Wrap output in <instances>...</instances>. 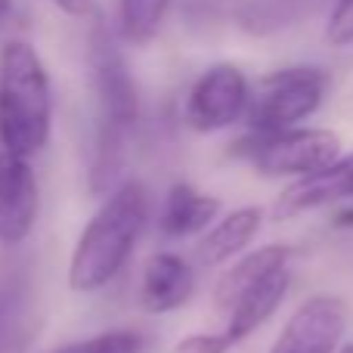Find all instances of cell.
Masks as SVG:
<instances>
[{
	"instance_id": "obj_19",
	"label": "cell",
	"mask_w": 353,
	"mask_h": 353,
	"mask_svg": "<svg viewBox=\"0 0 353 353\" xmlns=\"http://www.w3.org/2000/svg\"><path fill=\"white\" fill-rule=\"evenodd\" d=\"M325 41L332 47H353V0H335L325 22Z\"/></svg>"
},
{
	"instance_id": "obj_1",
	"label": "cell",
	"mask_w": 353,
	"mask_h": 353,
	"mask_svg": "<svg viewBox=\"0 0 353 353\" xmlns=\"http://www.w3.org/2000/svg\"><path fill=\"white\" fill-rule=\"evenodd\" d=\"M149 220V195L140 180L115 183L105 201L84 223L68 261V288L78 294L103 292L124 270Z\"/></svg>"
},
{
	"instance_id": "obj_14",
	"label": "cell",
	"mask_w": 353,
	"mask_h": 353,
	"mask_svg": "<svg viewBox=\"0 0 353 353\" xmlns=\"http://www.w3.org/2000/svg\"><path fill=\"white\" fill-rule=\"evenodd\" d=\"M220 201L214 195H205L192 183H174L165 195V205L159 214L161 239H189L201 236L217 223Z\"/></svg>"
},
{
	"instance_id": "obj_11",
	"label": "cell",
	"mask_w": 353,
	"mask_h": 353,
	"mask_svg": "<svg viewBox=\"0 0 353 353\" xmlns=\"http://www.w3.org/2000/svg\"><path fill=\"white\" fill-rule=\"evenodd\" d=\"M195 294V267L174 251H159L146 261L140 282V307L152 316L174 313Z\"/></svg>"
},
{
	"instance_id": "obj_10",
	"label": "cell",
	"mask_w": 353,
	"mask_h": 353,
	"mask_svg": "<svg viewBox=\"0 0 353 353\" xmlns=\"http://www.w3.org/2000/svg\"><path fill=\"white\" fill-rule=\"evenodd\" d=\"M350 199H353V152L338 155L323 171L288 183L273 205V217L292 220L298 214L316 211V208H325V205H338V201H350Z\"/></svg>"
},
{
	"instance_id": "obj_12",
	"label": "cell",
	"mask_w": 353,
	"mask_h": 353,
	"mask_svg": "<svg viewBox=\"0 0 353 353\" xmlns=\"http://www.w3.org/2000/svg\"><path fill=\"white\" fill-rule=\"evenodd\" d=\"M292 257H294V248L285 242H270V245H261V248L248 251V254H242L232 267L223 270V276H220L217 285H214V307L230 313V307L236 304L251 285H257L261 279L285 270L288 263H292Z\"/></svg>"
},
{
	"instance_id": "obj_9",
	"label": "cell",
	"mask_w": 353,
	"mask_h": 353,
	"mask_svg": "<svg viewBox=\"0 0 353 353\" xmlns=\"http://www.w3.org/2000/svg\"><path fill=\"white\" fill-rule=\"evenodd\" d=\"M41 211V189L25 155L0 149V248H19Z\"/></svg>"
},
{
	"instance_id": "obj_4",
	"label": "cell",
	"mask_w": 353,
	"mask_h": 353,
	"mask_svg": "<svg viewBox=\"0 0 353 353\" xmlns=\"http://www.w3.org/2000/svg\"><path fill=\"white\" fill-rule=\"evenodd\" d=\"M329 90V74L316 65H292L267 74L251 93L248 121L251 130L273 134V130L301 128L307 118L319 112Z\"/></svg>"
},
{
	"instance_id": "obj_7",
	"label": "cell",
	"mask_w": 353,
	"mask_h": 353,
	"mask_svg": "<svg viewBox=\"0 0 353 353\" xmlns=\"http://www.w3.org/2000/svg\"><path fill=\"white\" fill-rule=\"evenodd\" d=\"M350 310L338 294H310L294 307L267 353H338Z\"/></svg>"
},
{
	"instance_id": "obj_24",
	"label": "cell",
	"mask_w": 353,
	"mask_h": 353,
	"mask_svg": "<svg viewBox=\"0 0 353 353\" xmlns=\"http://www.w3.org/2000/svg\"><path fill=\"white\" fill-rule=\"evenodd\" d=\"M338 353H353V341H344V344H341V350H338Z\"/></svg>"
},
{
	"instance_id": "obj_23",
	"label": "cell",
	"mask_w": 353,
	"mask_h": 353,
	"mask_svg": "<svg viewBox=\"0 0 353 353\" xmlns=\"http://www.w3.org/2000/svg\"><path fill=\"white\" fill-rule=\"evenodd\" d=\"M335 223H338V226H353V208H347V211H341V214H338V217H335Z\"/></svg>"
},
{
	"instance_id": "obj_3",
	"label": "cell",
	"mask_w": 353,
	"mask_h": 353,
	"mask_svg": "<svg viewBox=\"0 0 353 353\" xmlns=\"http://www.w3.org/2000/svg\"><path fill=\"white\" fill-rule=\"evenodd\" d=\"M236 152L245 161L257 168L267 176H301L323 171L325 165L341 155V137L325 128H288L261 134L248 130V137L236 143Z\"/></svg>"
},
{
	"instance_id": "obj_17",
	"label": "cell",
	"mask_w": 353,
	"mask_h": 353,
	"mask_svg": "<svg viewBox=\"0 0 353 353\" xmlns=\"http://www.w3.org/2000/svg\"><path fill=\"white\" fill-rule=\"evenodd\" d=\"M174 0H118V31L128 43H149L159 34Z\"/></svg>"
},
{
	"instance_id": "obj_5",
	"label": "cell",
	"mask_w": 353,
	"mask_h": 353,
	"mask_svg": "<svg viewBox=\"0 0 353 353\" xmlns=\"http://www.w3.org/2000/svg\"><path fill=\"white\" fill-rule=\"evenodd\" d=\"M90 68L99 103V130L130 137L140 121V90L112 34L99 25L90 37Z\"/></svg>"
},
{
	"instance_id": "obj_13",
	"label": "cell",
	"mask_w": 353,
	"mask_h": 353,
	"mask_svg": "<svg viewBox=\"0 0 353 353\" xmlns=\"http://www.w3.org/2000/svg\"><path fill=\"white\" fill-rule=\"evenodd\" d=\"M263 226V208L261 205H245L236 211L223 214L208 232H201V239L195 242V263L199 267H217L226 263L230 257L242 254L254 236Z\"/></svg>"
},
{
	"instance_id": "obj_21",
	"label": "cell",
	"mask_w": 353,
	"mask_h": 353,
	"mask_svg": "<svg viewBox=\"0 0 353 353\" xmlns=\"http://www.w3.org/2000/svg\"><path fill=\"white\" fill-rule=\"evenodd\" d=\"M50 3H53L59 12L72 16V19H87V16H93V0H50Z\"/></svg>"
},
{
	"instance_id": "obj_2",
	"label": "cell",
	"mask_w": 353,
	"mask_h": 353,
	"mask_svg": "<svg viewBox=\"0 0 353 353\" xmlns=\"http://www.w3.org/2000/svg\"><path fill=\"white\" fill-rule=\"evenodd\" d=\"M53 130V84L28 41L0 50V149L16 155L43 152Z\"/></svg>"
},
{
	"instance_id": "obj_8",
	"label": "cell",
	"mask_w": 353,
	"mask_h": 353,
	"mask_svg": "<svg viewBox=\"0 0 353 353\" xmlns=\"http://www.w3.org/2000/svg\"><path fill=\"white\" fill-rule=\"evenodd\" d=\"M37 288L28 257L0 267V353H25L37 335Z\"/></svg>"
},
{
	"instance_id": "obj_15",
	"label": "cell",
	"mask_w": 353,
	"mask_h": 353,
	"mask_svg": "<svg viewBox=\"0 0 353 353\" xmlns=\"http://www.w3.org/2000/svg\"><path fill=\"white\" fill-rule=\"evenodd\" d=\"M288 288H292V270L288 267L279 270V273H273V276H267V279H261L257 285H251L248 292L230 307V313H226L230 319H226L223 332L236 344H242L245 338H251L276 310H279V304L285 301Z\"/></svg>"
},
{
	"instance_id": "obj_6",
	"label": "cell",
	"mask_w": 353,
	"mask_h": 353,
	"mask_svg": "<svg viewBox=\"0 0 353 353\" xmlns=\"http://www.w3.org/2000/svg\"><path fill=\"white\" fill-rule=\"evenodd\" d=\"M251 84L232 62H217L199 74L186 97V121L199 134H214L239 124L248 115Z\"/></svg>"
},
{
	"instance_id": "obj_22",
	"label": "cell",
	"mask_w": 353,
	"mask_h": 353,
	"mask_svg": "<svg viewBox=\"0 0 353 353\" xmlns=\"http://www.w3.org/2000/svg\"><path fill=\"white\" fill-rule=\"evenodd\" d=\"M10 16H12V0H0V28L10 22Z\"/></svg>"
},
{
	"instance_id": "obj_18",
	"label": "cell",
	"mask_w": 353,
	"mask_h": 353,
	"mask_svg": "<svg viewBox=\"0 0 353 353\" xmlns=\"http://www.w3.org/2000/svg\"><path fill=\"white\" fill-rule=\"evenodd\" d=\"M47 353H149V338L134 329H109L81 338V341H68Z\"/></svg>"
},
{
	"instance_id": "obj_20",
	"label": "cell",
	"mask_w": 353,
	"mask_h": 353,
	"mask_svg": "<svg viewBox=\"0 0 353 353\" xmlns=\"http://www.w3.org/2000/svg\"><path fill=\"white\" fill-rule=\"evenodd\" d=\"M236 347L226 332H192L174 344V353H230Z\"/></svg>"
},
{
	"instance_id": "obj_16",
	"label": "cell",
	"mask_w": 353,
	"mask_h": 353,
	"mask_svg": "<svg viewBox=\"0 0 353 353\" xmlns=\"http://www.w3.org/2000/svg\"><path fill=\"white\" fill-rule=\"evenodd\" d=\"M319 0H239V22L251 34H270L285 25H292L298 16H307Z\"/></svg>"
}]
</instances>
